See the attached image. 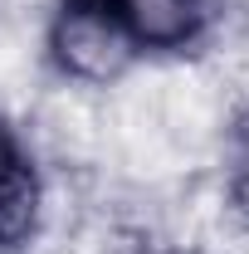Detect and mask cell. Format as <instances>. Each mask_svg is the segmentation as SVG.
I'll return each mask as SVG.
<instances>
[{
	"instance_id": "obj_1",
	"label": "cell",
	"mask_w": 249,
	"mask_h": 254,
	"mask_svg": "<svg viewBox=\"0 0 249 254\" xmlns=\"http://www.w3.org/2000/svg\"><path fill=\"white\" fill-rule=\"evenodd\" d=\"M137 34L127 30L118 0H63L49 20V59L83 88L118 83L132 64Z\"/></svg>"
},
{
	"instance_id": "obj_2",
	"label": "cell",
	"mask_w": 249,
	"mask_h": 254,
	"mask_svg": "<svg viewBox=\"0 0 249 254\" xmlns=\"http://www.w3.org/2000/svg\"><path fill=\"white\" fill-rule=\"evenodd\" d=\"M142 98L152 108L156 127L166 132V142L181 152V161H195L225 127V113H230V88L225 78L200 68V64H171V68H156V73H142Z\"/></svg>"
},
{
	"instance_id": "obj_3",
	"label": "cell",
	"mask_w": 249,
	"mask_h": 254,
	"mask_svg": "<svg viewBox=\"0 0 249 254\" xmlns=\"http://www.w3.org/2000/svg\"><path fill=\"white\" fill-rule=\"evenodd\" d=\"M34 127L63 166H88L108 157V98H93L83 83L44 93L34 103Z\"/></svg>"
},
{
	"instance_id": "obj_4",
	"label": "cell",
	"mask_w": 249,
	"mask_h": 254,
	"mask_svg": "<svg viewBox=\"0 0 249 254\" xmlns=\"http://www.w3.org/2000/svg\"><path fill=\"white\" fill-rule=\"evenodd\" d=\"M200 5L205 0H118L127 30L142 44H181L200 25Z\"/></svg>"
},
{
	"instance_id": "obj_5",
	"label": "cell",
	"mask_w": 249,
	"mask_h": 254,
	"mask_svg": "<svg viewBox=\"0 0 249 254\" xmlns=\"http://www.w3.org/2000/svg\"><path fill=\"white\" fill-rule=\"evenodd\" d=\"M34 30L20 15H0V98H30L34 88Z\"/></svg>"
},
{
	"instance_id": "obj_6",
	"label": "cell",
	"mask_w": 249,
	"mask_h": 254,
	"mask_svg": "<svg viewBox=\"0 0 249 254\" xmlns=\"http://www.w3.org/2000/svg\"><path fill=\"white\" fill-rule=\"evenodd\" d=\"M225 181H230V215L240 225H249V123L230 137L225 152Z\"/></svg>"
},
{
	"instance_id": "obj_7",
	"label": "cell",
	"mask_w": 249,
	"mask_h": 254,
	"mask_svg": "<svg viewBox=\"0 0 249 254\" xmlns=\"http://www.w3.org/2000/svg\"><path fill=\"white\" fill-rule=\"evenodd\" d=\"M20 171V157H15V147H10V137H5V127H0V190H5V181Z\"/></svg>"
}]
</instances>
